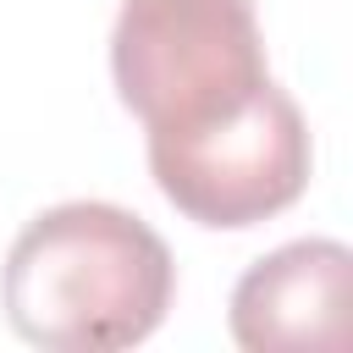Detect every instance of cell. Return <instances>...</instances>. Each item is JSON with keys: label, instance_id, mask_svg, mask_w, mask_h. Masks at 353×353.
Instances as JSON below:
<instances>
[{"label": "cell", "instance_id": "obj_1", "mask_svg": "<svg viewBox=\"0 0 353 353\" xmlns=\"http://www.w3.org/2000/svg\"><path fill=\"white\" fill-rule=\"evenodd\" d=\"M171 298L176 259L165 237L105 199L39 210L0 265V309L44 353L138 347L165 325Z\"/></svg>", "mask_w": 353, "mask_h": 353}, {"label": "cell", "instance_id": "obj_4", "mask_svg": "<svg viewBox=\"0 0 353 353\" xmlns=\"http://www.w3.org/2000/svg\"><path fill=\"white\" fill-rule=\"evenodd\" d=\"M353 254L336 237H298L254 259L232 287V342L248 353L347 347Z\"/></svg>", "mask_w": 353, "mask_h": 353}, {"label": "cell", "instance_id": "obj_3", "mask_svg": "<svg viewBox=\"0 0 353 353\" xmlns=\"http://www.w3.org/2000/svg\"><path fill=\"white\" fill-rule=\"evenodd\" d=\"M143 138H149V171L165 204H176L188 221L210 232H243L292 210L314 171L309 121L276 77L248 105L215 121L143 132Z\"/></svg>", "mask_w": 353, "mask_h": 353}, {"label": "cell", "instance_id": "obj_2", "mask_svg": "<svg viewBox=\"0 0 353 353\" xmlns=\"http://www.w3.org/2000/svg\"><path fill=\"white\" fill-rule=\"evenodd\" d=\"M110 83L143 132L199 127L248 105L270 83L254 0H121Z\"/></svg>", "mask_w": 353, "mask_h": 353}]
</instances>
